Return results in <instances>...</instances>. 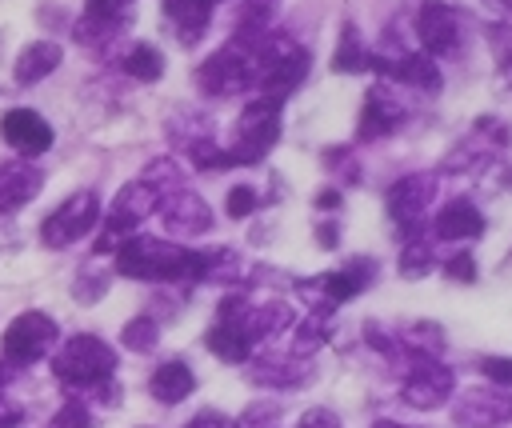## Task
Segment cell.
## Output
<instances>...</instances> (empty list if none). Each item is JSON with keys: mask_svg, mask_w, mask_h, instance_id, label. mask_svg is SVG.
<instances>
[{"mask_svg": "<svg viewBox=\"0 0 512 428\" xmlns=\"http://www.w3.org/2000/svg\"><path fill=\"white\" fill-rule=\"evenodd\" d=\"M204 252H192L184 244L172 240H156V236H132L120 252H116V272L132 276V280H204Z\"/></svg>", "mask_w": 512, "mask_h": 428, "instance_id": "obj_1", "label": "cell"}, {"mask_svg": "<svg viewBox=\"0 0 512 428\" xmlns=\"http://www.w3.org/2000/svg\"><path fill=\"white\" fill-rule=\"evenodd\" d=\"M52 372L60 384L68 388H100L104 380H112L116 372V352L92 336V332H80L72 336L56 356H52Z\"/></svg>", "mask_w": 512, "mask_h": 428, "instance_id": "obj_2", "label": "cell"}, {"mask_svg": "<svg viewBox=\"0 0 512 428\" xmlns=\"http://www.w3.org/2000/svg\"><path fill=\"white\" fill-rule=\"evenodd\" d=\"M280 136V100H252L236 120V140L228 148L232 164H256Z\"/></svg>", "mask_w": 512, "mask_h": 428, "instance_id": "obj_3", "label": "cell"}, {"mask_svg": "<svg viewBox=\"0 0 512 428\" xmlns=\"http://www.w3.org/2000/svg\"><path fill=\"white\" fill-rule=\"evenodd\" d=\"M196 84L208 96H232L244 92L248 84H256V60L248 44H224L220 52H212L200 68H196Z\"/></svg>", "mask_w": 512, "mask_h": 428, "instance_id": "obj_4", "label": "cell"}, {"mask_svg": "<svg viewBox=\"0 0 512 428\" xmlns=\"http://www.w3.org/2000/svg\"><path fill=\"white\" fill-rule=\"evenodd\" d=\"M96 220H100V196L96 192H72L64 204H56L52 208V216L40 224V240L48 244V248H68V244H76L80 236H88L92 228H96Z\"/></svg>", "mask_w": 512, "mask_h": 428, "instance_id": "obj_5", "label": "cell"}, {"mask_svg": "<svg viewBox=\"0 0 512 428\" xmlns=\"http://www.w3.org/2000/svg\"><path fill=\"white\" fill-rule=\"evenodd\" d=\"M56 344V320L48 312H20L4 332V360L8 364H36Z\"/></svg>", "mask_w": 512, "mask_h": 428, "instance_id": "obj_6", "label": "cell"}, {"mask_svg": "<svg viewBox=\"0 0 512 428\" xmlns=\"http://www.w3.org/2000/svg\"><path fill=\"white\" fill-rule=\"evenodd\" d=\"M432 196H436V176H432V172H408V176H400V180L388 188L384 204H388V216L400 224L404 240L420 236V216H424V208L432 204Z\"/></svg>", "mask_w": 512, "mask_h": 428, "instance_id": "obj_7", "label": "cell"}, {"mask_svg": "<svg viewBox=\"0 0 512 428\" xmlns=\"http://www.w3.org/2000/svg\"><path fill=\"white\" fill-rule=\"evenodd\" d=\"M452 384H456V376H452V368H448V364H440V360H416V364H412V372L404 376L400 396H404V404H408V408L432 412V408L448 404Z\"/></svg>", "mask_w": 512, "mask_h": 428, "instance_id": "obj_8", "label": "cell"}, {"mask_svg": "<svg viewBox=\"0 0 512 428\" xmlns=\"http://www.w3.org/2000/svg\"><path fill=\"white\" fill-rule=\"evenodd\" d=\"M452 420H456V428H500L512 420V396L500 384L496 388H468L464 396H456Z\"/></svg>", "mask_w": 512, "mask_h": 428, "instance_id": "obj_9", "label": "cell"}, {"mask_svg": "<svg viewBox=\"0 0 512 428\" xmlns=\"http://www.w3.org/2000/svg\"><path fill=\"white\" fill-rule=\"evenodd\" d=\"M416 40L424 44L428 56H448L460 48V16L456 8L440 0H424L416 12Z\"/></svg>", "mask_w": 512, "mask_h": 428, "instance_id": "obj_10", "label": "cell"}, {"mask_svg": "<svg viewBox=\"0 0 512 428\" xmlns=\"http://www.w3.org/2000/svg\"><path fill=\"white\" fill-rule=\"evenodd\" d=\"M156 212H160V220L172 236H204L212 228V208L188 188H176V192L160 196Z\"/></svg>", "mask_w": 512, "mask_h": 428, "instance_id": "obj_11", "label": "cell"}, {"mask_svg": "<svg viewBox=\"0 0 512 428\" xmlns=\"http://www.w3.org/2000/svg\"><path fill=\"white\" fill-rule=\"evenodd\" d=\"M372 264L368 260H352V264H344V268H336V272H324L320 280H312V284H300L304 292H320V300H324V312H332L336 304H344V300H352L356 292H364L368 288V280H372ZM316 300V304H320Z\"/></svg>", "mask_w": 512, "mask_h": 428, "instance_id": "obj_12", "label": "cell"}, {"mask_svg": "<svg viewBox=\"0 0 512 428\" xmlns=\"http://www.w3.org/2000/svg\"><path fill=\"white\" fill-rule=\"evenodd\" d=\"M0 132H4V140H8L20 156H40V152L52 148V124H48L40 112H32V108H12V112L0 120Z\"/></svg>", "mask_w": 512, "mask_h": 428, "instance_id": "obj_13", "label": "cell"}, {"mask_svg": "<svg viewBox=\"0 0 512 428\" xmlns=\"http://www.w3.org/2000/svg\"><path fill=\"white\" fill-rule=\"evenodd\" d=\"M44 188V172L28 160H8L0 164V216L24 208L28 200H36V192Z\"/></svg>", "mask_w": 512, "mask_h": 428, "instance_id": "obj_14", "label": "cell"}, {"mask_svg": "<svg viewBox=\"0 0 512 428\" xmlns=\"http://www.w3.org/2000/svg\"><path fill=\"white\" fill-rule=\"evenodd\" d=\"M400 120H404V108H400L384 88H372V92L364 96V112H360V128H356V136H360V140L388 136V132L400 128Z\"/></svg>", "mask_w": 512, "mask_h": 428, "instance_id": "obj_15", "label": "cell"}, {"mask_svg": "<svg viewBox=\"0 0 512 428\" xmlns=\"http://www.w3.org/2000/svg\"><path fill=\"white\" fill-rule=\"evenodd\" d=\"M432 228H436L440 240H476V236H484V216L472 200H448L436 212Z\"/></svg>", "mask_w": 512, "mask_h": 428, "instance_id": "obj_16", "label": "cell"}, {"mask_svg": "<svg viewBox=\"0 0 512 428\" xmlns=\"http://www.w3.org/2000/svg\"><path fill=\"white\" fill-rule=\"evenodd\" d=\"M60 60H64V52H60L56 40H32V44L20 48V56H16V64H12V76H16V84H36V80H44Z\"/></svg>", "mask_w": 512, "mask_h": 428, "instance_id": "obj_17", "label": "cell"}, {"mask_svg": "<svg viewBox=\"0 0 512 428\" xmlns=\"http://www.w3.org/2000/svg\"><path fill=\"white\" fill-rule=\"evenodd\" d=\"M148 388H152V396H156L160 404H180L184 396H192L196 376H192V368H188L184 360H164V364H156Z\"/></svg>", "mask_w": 512, "mask_h": 428, "instance_id": "obj_18", "label": "cell"}, {"mask_svg": "<svg viewBox=\"0 0 512 428\" xmlns=\"http://www.w3.org/2000/svg\"><path fill=\"white\" fill-rule=\"evenodd\" d=\"M276 8H280V0H244V8H240V16H236V44H256V40H264L268 36V28H272V20H276Z\"/></svg>", "mask_w": 512, "mask_h": 428, "instance_id": "obj_19", "label": "cell"}, {"mask_svg": "<svg viewBox=\"0 0 512 428\" xmlns=\"http://www.w3.org/2000/svg\"><path fill=\"white\" fill-rule=\"evenodd\" d=\"M248 380L264 384V388H296V384L308 380V364H296V360H256L248 368Z\"/></svg>", "mask_w": 512, "mask_h": 428, "instance_id": "obj_20", "label": "cell"}, {"mask_svg": "<svg viewBox=\"0 0 512 428\" xmlns=\"http://www.w3.org/2000/svg\"><path fill=\"white\" fill-rule=\"evenodd\" d=\"M204 344H208L220 360H228V364H244V360H248V352H252L248 332H244V328H236V324H220V320L208 328Z\"/></svg>", "mask_w": 512, "mask_h": 428, "instance_id": "obj_21", "label": "cell"}, {"mask_svg": "<svg viewBox=\"0 0 512 428\" xmlns=\"http://www.w3.org/2000/svg\"><path fill=\"white\" fill-rule=\"evenodd\" d=\"M164 12H168V20L176 24V32L184 40H196L208 28L212 4H204V0H164Z\"/></svg>", "mask_w": 512, "mask_h": 428, "instance_id": "obj_22", "label": "cell"}, {"mask_svg": "<svg viewBox=\"0 0 512 428\" xmlns=\"http://www.w3.org/2000/svg\"><path fill=\"white\" fill-rule=\"evenodd\" d=\"M360 68H368V48L360 40V28L356 24H344L340 28V40H336L332 72H360Z\"/></svg>", "mask_w": 512, "mask_h": 428, "instance_id": "obj_23", "label": "cell"}, {"mask_svg": "<svg viewBox=\"0 0 512 428\" xmlns=\"http://www.w3.org/2000/svg\"><path fill=\"white\" fill-rule=\"evenodd\" d=\"M124 72L136 76V80H144V84L160 80V76H164V56H160V48H152V44H132L128 56H124Z\"/></svg>", "mask_w": 512, "mask_h": 428, "instance_id": "obj_24", "label": "cell"}, {"mask_svg": "<svg viewBox=\"0 0 512 428\" xmlns=\"http://www.w3.org/2000/svg\"><path fill=\"white\" fill-rule=\"evenodd\" d=\"M400 340H404V348H408V352H416V360H436V356H440V348H444V332H440V324H432V320L412 324Z\"/></svg>", "mask_w": 512, "mask_h": 428, "instance_id": "obj_25", "label": "cell"}, {"mask_svg": "<svg viewBox=\"0 0 512 428\" xmlns=\"http://www.w3.org/2000/svg\"><path fill=\"white\" fill-rule=\"evenodd\" d=\"M428 272H432V244H428L424 236L404 240V248H400V276L420 280V276H428Z\"/></svg>", "mask_w": 512, "mask_h": 428, "instance_id": "obj_26", "label": "cell"}, {"mask_svg": "<svg viewBox=\"0 0 512 428\" xmlns=\"http://www.w3.org/2000/svg\"><path fill=\"white\" fill-rule=\"evenodd\" d=\"M156 340H160V328H156L152 316H132V320L124 324V332H120V344L132 348V352H152Z\"/></svg>", "mask_w": 512, "mask_h": 428, "instance_id": "obj_27", "label": "cell"}, {"mask_svg": "<svg viewBox=\"0 0 512 428\" xmlns=\"http://www.w3.org/2000/svg\"><path fill=\"white\" fill-rule=\"evenodd\" d=\"M324 340H328V320H324V312H312V316L300 324V332H296V340H292V352H296V356H308V352H316Z\"/></svg>", "mask_w": 512, "mask_h": 428, "instance_id": "obj_28", "label": "cell"}, {"mask_svg": "<svg viewBox=\"0 0 512 428\" xmlns=\"http://www.w3.org/2000/svg\"><path fill=\"white\" fill-rule=\"evenodd\" d=\"M120 28H124V24H116V20H100V16H88V12H84V20L76 24V40L96 48V44H108Z\"/></svg>", "mask_w": 512, "mask_h": 428, "instance_id": "obj_29", "label": "cell"}, {"mask_svg": "<svg viewBox=\"0 0 512 428\" xmlns=\"http://www.w3.org/2000/svg\"><path fill=\"white\" fill-rule=\"evenodd\" d=\"M276 420H280V404L276 400H256L240 412V420L232 428H276Z\"/></svg>", "mask_w": 512, "mask_h": 428, "instance_id": "obj_30", "label": "cell"}, {"mask_svg": "<svg viewBox=\"0 0 512 428\" xmlns=\"http://www.w3.org/2000/svg\"><path fill=\"white\" fill-rule=\"evenodd\" d=\"M52 428H92V412H88V404H84L80 396L64 400V408L52 416Z\"/></svg>", "mask_w": 512, "mask_h": 428, "instance_id": "obj_31", "label": "cell"}, {"mask_svg": "<svg viewBox=\"0 0 512 428\" xmlns=\"http://www.w3.org/2000/svg\"><path fill=\"white\" fill-rule=\"evenodd\" d=\"M256 204H260V196H256V188H252V184H236V188L228 192V216H232V220L252 216V212H256Z\"/></svg>", "mask_w": 512, "mask_h": 428, "instance_id": "obj_32", "label": "cell"}, {"mask_svg": "<svg viewBox=\"0 0 512 428\" xmlns=\"http://www.w3.org/2000/svg\"><path fill=\"white\" fill-rule=\"evenodd\" d=\"M128 8H132V0H88V16L116 20V24H124V20H128Z\"/></svg>", "mask_w": 512, "mask_h": 428, "instance_id": "obj_33", "label": "cell"}, {"mask_svg": "<svg viewBox=\"0 0 512 428\" xmlns=\"http://www.w3.org/2000/svg\"><path fill=\"white\" fill-rule=\"evenodd\" d=\"M480 372H484L492 384H500V388L512 384V360H508V356H484V360H480Z\"/></svg>", "mask_w": 512, "mask_h": 428, "instance_id": "obj_34", "label": "cell"}, {"mask_svg": "<svg viewBox=\"0 0 512 428\" xmlns=\"http://www.w3.org/2000/svg\"><path fill=\"white\" fill-rule=\"evenodd\" d=\"M444 276H448V280H460V284H472V280H476V260H472L468 252H460V256H452V260L444 264Z\"/></svg>", "mask_w": 512, "mask_h": 428, "instance_id": "obj_35", "label": "cell"}, {"mask_svg": "<svg viewBox=\"0 0 512 428\" xmlns=\"http://www.w3.org/2000/svg\"><path fill=\"white\" fill-rule=\"evenodd\" d=\"M108 288V276H80L76 280V296H80V304H92V300H100V292Z\"/></svg>", "mask_w": 512, "mask_h": 428, "instance_id": "obj_36", "label": "cell"}, {"mask_svg": "<svg viewBox=\"0 0 512 428\" xmlns=\"http://www.w3.org/2000/svg\"><path fill=\"white\" fill-rule=\"evenodd\" d=\"M296 428H340V416L332 408H308Z\"/></svg>", "mask_w": 512, "mask_h": 428, "instance_id": "obj_37", "label": "cell"}, {"mask_svg": "<svg viewBox=\"0 0 512 428\" xmlns=\"http://www.w3.org/2000/svg\"><path fill=\"white\" fill-rule=\"evenodd\" d=\"M188 428H232V420H228V416H220V412H212V408H204L200 416H192V420H188Z\"/></svg>", "mask_w": 512, "mask_h": 428, "instance_id": "obj_38", "label": "cell"}, {"mask_svg": "<svg viewBox=\"0 0 512 428\" xmlns=\"http://www.w3.org/2000/svg\"><path fill=\"white\" fill-rule=\"evenodd\" d=\"M24 420V408L16 404V400H8V396H0V428H16Z\"/></svg>", "mask_w": 512, "mask_h": 428, "instance_id": "obj_39", "label": "cell"}, {"mask_svg": "<svg viewBox=\"0 0 512 428\" xmlns=\"http://www.w3.org/2000/svg\"><path fill=\"white\" fill-rule=\"evenodd\" d=\"M316 208H320V212H336V208H340V192H336V188L316 192Z\"/></svg>", "mask_w": 512, "mask_h": 428, "instance_id": "obj_40", "label": "cell"}, {"mask_svg": "<svg viewBox=\"0 0 512 428\" xmlns=\"http://www.w3.org/2000/svg\"><path fill=\"white\" fill-rule=\"evenodd\" d=\"M336 236H340V228H336V224H320V228H316V240H320V248H336V244H340Z\"/></svg>", "mask_w": 512, "mask_h": 428, "instance_id": "obj_41", "label": "cell"}, {"mask_svg": "<svg viewBox=\"0 0 512 428\" xmlns=\"http://www.w3.org/2000/svg\"><path fill=\"white\" fill-rule=\"evenodd\" d=\"M488 8H496V12H512V0H484Z\"/></svg>", "mask_w": 512, "mask_h": 428, "instance_id": "obj_42", "label": "cell"}, {"mask_svg": "<svg viewBox=\"0 0 512 428\" xmlns=\"http://www.w3.org/2000/svg\"><path fill=\"white\" fill-rule=\"evenodd\" d=\"M372 428H404V424H396V420H376Z\"/></svg>", "mask_w": 512, "mask_h": 428, "instance_id": "obj_43", "label": "cell"}, {"mask_svg": "<svg viewBox=\"0 0 512 428\" xmlns=\"http://www.w3.org/2000/svg\"><path fill=\"white\" fill-rule=\"evenodd\" d=\"M4 380H8V368H0V388H4Z\"/></svg>", "mask_w": 512, "mask_h": 428, "instance_id": "obj_44", "label": "cell"}, {"mask_svg": "<svg viewBox=\"0 0 512 428\" xmlns=\"http://www.w3.org/2000/svg\"><path fill=\"white\" fill-rule=\"evenodd\" d=\"M204 4H216V0H204Z\"/></svg>", "mask_w": 512, "mask_h": 428, "instance_id": "obj_45", "label": "cell"}, {"mask_svg": "<svg viewBox=\"0 0 512 428\" xmlns=\"http://www.w3.org/2000/svg\"><path fill=\"white\" fill-rule=\"evenodd\" d=\"M508 184H512V176H508Z\"/></svg>", "mask_w": 512, "mask_h": 428, "instance_id": "obj_46", "label": "cell"}, {"mask_svg": "<svg viewBox=\"0 0 512 428\" xmlns=\"http://www.w3.org/2000/svg\"><path fill=\"white\" fill-rule=\"evenodd\" d=\"M508 68H512V60H508Z\"/></svg>", "mask_w": 512, "mask_h": 428, "instance_id": "obj_47", "label": "cell"}]
</instances>
